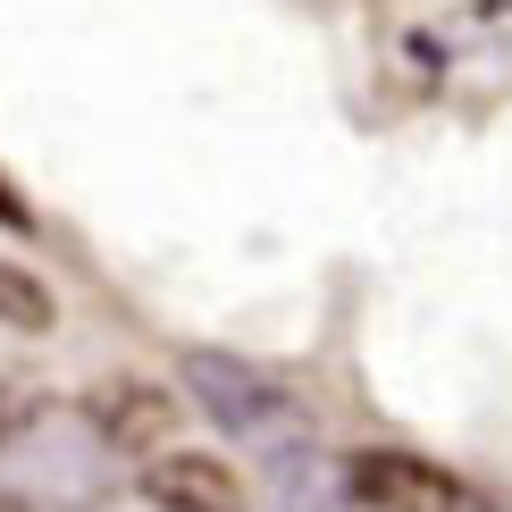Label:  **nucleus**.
<instances>
[{
  "mask_svg": "<svg viewBox=\"0 0 512 512\" xmlns=\"http://www.w3.org/2000/svg\"><path fill=\"white\" fill-rule=\"evenodd\" d=\"M0 328H17V336H42V328H51V286L26 277L17 261H0Z\"/></svg>",
  "mask_w": 512,
  "mask_h": 512,
  "instance_id": "nucleus-7",
  "label": "nucleus"
},
{
  "mask_svg": "<svg viewBox=\"0 0 512 512\" xmlns=\"http://www.w3.org/2000/svg\"><path fill=\"white\" fill-rule=\"evenodd\" d=\"M84 420H93V437L110 445V454H152V445L177 429V403L160 387H143V378H101V387L84 395Z\"/></svg>",
  "mask_w": 512,
  "mask_h": 512,
  "instance_id": "nucleus-4",
  "label": "nucleus"
},
{
  "mask_svg": "<svg viewBox=\"0 0 512 512\" xmlns=\"http://www.w3.org/2000/svg\"><path fill=\"white\" fill-rule=\"evenodd\" d=\"M9 496L26 504V512H76V504H101V487H110V471H101V454L110 445L101 437H84V429H34V437H17L9 445Z\"/></svg>",
  "mask_w": 512,
  "mask_h": 512,
  "instance_id": "nucleus-3",
  "label": "nucleus"
},
{
  "mask_svg": "<svg viewBox=\"0 0 512 512\" xmlns=\"http://www.w3.org/2000/svg\"><path fill=\"white\" fill-rule=\"evenodd\" d=\"M42 429V387H26L17 370H0V454H9L17 437Z\"/></svg>",
  "mask_w": 512,
  "mask_h": 512,
  "instance_id": "nucleus-8",
  "label": "nucleus"
},
{
  "mask_svg": "<svg viewBox=\"0 0 512 512\" xmlns=\"http://www.w3.org/2000/svg\"><path fill=\"white\" fill-rule=\"evenodd\" d=\"M336 496L345 512H487L471 479H454L445 462H420L403 445H361L336 462Z\"/></svg>",
  "mask_w": 512,
  "mask_h": 512,
  "instance_id": "nucleus-2",
  "label": "nucleus"
},
{
  "mask_svg": "<svg viewBox=\"0 0 512 512\" xmlns=\"http://www.w3.org/2000/svg\"><path fill=\"white\" fill-rule=\"evenodd\" d=\"M135 487L160 512H244V479L219 454H160V462H143Z\"/></svg>",
  "mask_w": 512,
  "mask_h": 512,
  "instance_id": "nucleus-5",
  "label": "nucleus"
},
{
  "mask_svg": "<svg viewBox=\"0 0 512 512\" xmlns=\"http://www.w3.org/2000/svg\"><path fill=\"white\" fill-rule=\"evenodd\" d=\"M177 378H185V395H194V403H202V412L219 420L236 445H269V454L303 445V403H294V395H286V378H269L261 361L194 345V353L177 361Z\"/></svg>",
  "mask_w": 512,
  "mask_h": 512,
  "instance_id": "nucleus-1",
  "label": "nucleus"
},
{
  "mask_svg": "<svg viewBox=\"0 0 512 512\" xmlns=\"http://www.w3.org/2000/svg\"><path fill=\"white\" fill-rule=\"evenodd\" d=\"M0 512H26V504H17V496H0Z\"/></svg>",
  "mask_w": 512,
  "mask_h": 512,
  "instance_id": "nucleus-10",
  "label": "nucleus"
},
{
  "mask_svg": "<svg viewBox=\"0 0 512 512\" xmlns=\"http://www.w3.org/2000/svg\"><path fill=\"white\" fill-rule=\"evenodd\" d=\"M0 227H17V236H26V227H34V210L17 202V185H9V177H0Z\"/></svg>",
  "mask_w": 512,
  "mask_h": 512,
  "instance_id": "nucleus-9",
  "label": "nucleus"
},
{
  "mask_svg": "<svg viewBox=\"0 0 512 512\" xmlns=\"http://www.w3.org/2000/svg\"><path fill=\"white\" fill-rule=\"evenodd\" d=\"M269 504L277 512H345V496H336V462H319L311 445L269 454Z\"/></svg>",
  "mask_w": 512,
  "mask_h": 512,
  "instance_id": "nucleus-6",
  "label": "nucleus"
}]
</instances>
